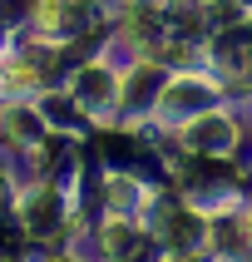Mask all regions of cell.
I'll return each mask as SVG.
<instances>
[{"label": "cell", "mask_w": 252, "mask_h": 262, "mask_svg": "<svg viewBox=\"0 0 252 262\" xmlns=\"http://www.w3.org/2000/svg\"><path fill=\"white\" fill-rule=\"evenodd\" d=\"M247 233H252V218H247Z\"/></svg>", "instance_id": "6da1fadb"}]
</instances>
